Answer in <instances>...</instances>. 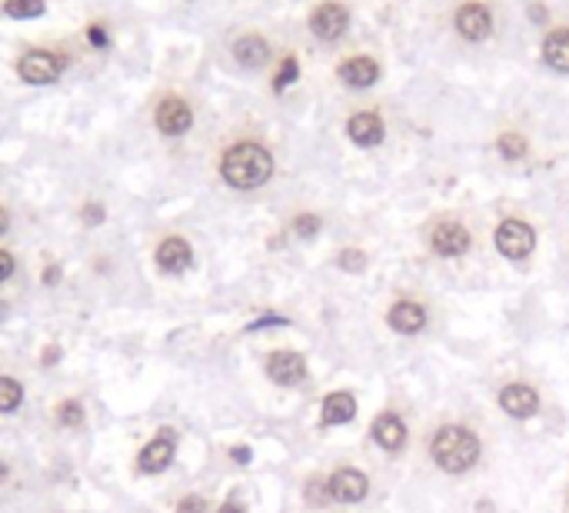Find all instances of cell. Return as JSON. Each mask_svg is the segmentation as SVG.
I'll return each instance as SVG.
<instances>
[{"mask_svg":"<svg viewBox=\"0 0 569 513\" xmlns=\"http://www.w3.org/2000/svg\"><path fill=\"white\" fill-rule=\"evenodd\" d=\"M479 437L470 427H460V423H446L433 433L430 440V456L433 464L440 466L443 474H466L479 464Z\"/></svg>","mask_w":569,"mask_h":513,"instance_id":"obj_1","label":"cell"},{"mask_svg":"<svg viewBox=\"0 0 569 513\" xmlns=\"http://www.w3.org/2000/svg\"><path fill=\"white\" fill-rule=\"evenodd\" d=\"M220 174L223 180L237 190H254V187L267 184L270 174H273V157H270L267 147L260 143H237L223 153L220 161Z\"/></svg>","mask_w":569,"mask_h":513,"instance_id":"obj_2","label":"cell"},{"mask_svg":"<svg viewBox=\"0 0 569 513\" xmlns=\"http://www.w3.org/2000/svg\"><path fill=\"white\" fill-rule=\"evenodd\" d=\"M533 247H536V233L526 221L510 217V221H503L500 227H496V250H500L506 260H526V256L533 254Z\"/></svg>","mask_w":569,"mask_h":513,"instance_id":"obj_3","label":"cell"},{"mask_svg":"<svg viewBox=\"0 0 569 513\" xmlns=\"http://www.w3.org/2000/svg\"><path fill=\"white\" fill-rule=\"evenodd\" d=\"M326 487H330V500L360 503L370 493V477L363 470H357V466H340L337 474L326 480Z\"/></svg>","mask_w":569,"mask_h":513,"instance_id":"obj_4","label":"cell"},{"mask_svg":"<svg viewBox=\"0 0 569 513\" xmlns=\"http://www.w3.org/2000/svg\"><path fill=\"white\" fill-rule=\"evenodd\" d=\"M267 377L280 387H297L306 377V361L297 350H273L267 357Z\"/></svg>","mask_w":569,"mask_h":513,"instance_id":"obj_5","label":"cell"},{"mask_svg":"<svg viewBox=\"0 0 569 513\" xmlns=\"http://www.w3.org/2000/svg\"><path fill=\"white\" fill-rule=\"evenodd\" d=\"M60 70H64V57H57V54H47V50H30V54H23L21 64H17V74H21L27 83L57 81Z\"/></svg>","mask_w":569,"mask_h":513,"instance_id":"obj_6","label":"cell"},{"mask_svg":"<svg viewBox=\"0 0 569 513\" xmlns=\"http://www.w3.org/2000/svg\"><path fill=\"white\" fill-rule=\"evenodd\" d=\"M370 437H373V443H376V447H384L386 454H400V450L407 447V423H403V417H400V413H393V410H384L380 417L373 420Z\"/></svg>","mask_w":569,"mask_h":513,"instance_id":"obj_7","label":"cell"},{"mask_svg":"<svg viewBox=\"0 0 569 513\" xmlns=\"http://www.w3.org/2000/svg\"><path fill=\"white\" fill-rule=\"evenodd\" d=\"M174 454H177V433L170 430V427H163V430L140 450V470H143V474H160V470L170 466Z\"/></svg>","mask_w":569,"mask_h":513,"instance_id":"obj_8","label":"cell"},{"mask_svg":"<svg viewBox=\"0 0 569 513\" xmlns=\"http://www.w3.org/2000/svg\"><path fill=\"white\" fill-rule=\"evenodd\" d=\"M153 120H157L160 134H167V137H180V134H186L190 124H194V110H190V104L180 100V97H163Z\"/></svg>","mask_w":569,"mask_h":513,"instance_id":"obj_9","label":"cell"},{"mask_svg":"<svg viewBox=\"0 0 569 513\" xmlns=\"http://www.w3.org/2000/svg\"><path fill=\"white\" fill-rule=\"evenodd\" d=\"M430 247H433V254H440V256H463L466 250H470V230L456 221H443L433 227Z\"/></svg>","mask_w":569,"mask_h":513,"instance_id":"obj_10","label":"cell"},{"mask_svg":"<svg viewBox=\"0 0 569 513\" xmlns=\"http://www.w3.org/2000/svg\"><path fill=\"white\" fill-rule=\"evenodd\" d=\"M500 410L516 420H530L539 410V394L530 384H506L500 390Z\"/></svg>","mask_w":569,"mask_h":513,"instance_id":"obj_11","label":"cell"},{"mask_svg":"<svg viewBox=\"0 0 569 513\" xmlns=\"http://www.w3.org/2000/svg\"><path fill=\"white\" fill-rule=\"evenodd\" d=\"M386 324L393 326L396 334H419L427 326V307L417 300H396L386 314Z\"/></svg>","mask_w":569,"mask_h":513,"instance_id":"obj_12","label":"cell"},{"mask_svg":"<svg viewBox=\"0 0 569 513\" xmlns=\"http://www.w3.org/2000/svg\"><path fill=\"white\" fill-rule=\"evenodd\" d=\"M347 11L340 7V4H320L314 11V17H310V30H314L320 40H337L343 30H347Z\"/></svg>","mask_w":569,"mask_h":513,"instance_id":"obj_13","label":"cell"},{"mask_svg":"<svg viewBox=\"0 0 569 513\" xmlns=\"http://www.w3.org/2000/svg\"><path fill=\"white\" fill-rule=\"evenodd\" d=\"M456 30L466 37V40H483L493 30V17L483 4H463L456 11Z\"/></svg>","mask_w":569,"mask_h":513,"instance_id":"obj_14","label":"cell"},{"mask_svg":"<svg viewBox=\"0 0 569 513\" xmlns=\"http://www.w3.org/2000/svg\"><path fill=\"white\" fill-rule=\"evenodd\" d=\"M190 264H194V250H190L184 237H167L157 247V267L167 270V274H184Z\"/></svg>","mask_w":569,"mask_h":513,"instance_id":"obj_15","label":"cell"},{"mask_svg":"<svg viewBox=\"0 0 569 513\" xmlns=\"http://www.w3.org/2000/svg\"><path fill=\"white\" fill-rule=\"evenodd\" d=\"M376 77H380V67L370 57H349L340 64V81L347 87H373Z\"/></svg>","mask_w":569,"mask_h":513,"instance_id":"obj_16","label":"cell"},{"mask_svg":"<svg viewBox=\"0 0 569 513\" xmlns=\"http://www.w3.org/2000/svg\"><path fill=\"white\" fill-rule=\"evenodd\" d=\"M357 417V396L349 390H337L323 400V423L326 427H343Z\"/></svg>","mask_w":569,"mask_h":513,"instance_id":"obj_17","label":"cell"},{"mask_svg":"<svg viewBox=\"0 0 569 513\" xmlns=\"http://www.w3.org/2000/svg\"><path fill=\"white\" fill-rule=\"evenodd\" d=\"M349 140L360 143V147H376L384 140V120L376 114H353L349 117Z\"/></svg>","mask_w":569,"mask_h":513,"instance_id":"obj_18","label":"cell"},{"mask_svg":"<svg viewBox=\"0 0 569 513\" xmlns=\"http://www.w3.org/2000/svg\"><path fill=\"white\" fill-rule=\"evenodd\" d=\"M233 57L240 60L244 67H263L267 57H270V47H267L263 37H256V34L240 37V40L233 44Z\"/></svg>","mask_w":569,"mask_h":513,"instance_id":"obj_19","label":"cell"},{"mask_svg":"<svg viewBox=\"0 0 569 513\" xmlns=\"http://www.w3.org/2000/svg\"><path fill=\"white\" fill-rule=\"evenodd\" d=\"M543 57H547L549 67L569 70V30H556V34L547 37V44H543Z\"/></svg>","mask_w":569,"mask_h":513,"instance_id":"obj_20","label":"cell"},{"mask_svg":"<svg viewBox=\"0 0 569 513\" xmlns=\"http://www.w3.org/2000/svg\"><path fill=\"white\" fill-rule=\"evenodd\" d=\"M23 404V387L13 377H0V413H13Z\"/></svg>","mask_w":569,"mask_h":513,"instance_id":"obj_21","label":"cell"},{"mask_svg":"<svg viewBox=\"0 0 569 513\" xmlns=\"http://www.w3.org/2000/svg\"><path fill=\"white\" fill-rule=\"evenodd\" d=\"M4 11L11 13V17L30 21V17H40V13H44V0H4Z\"/></svg>","mask_w":569,"mask_h":513,"instance_id":"obj_22","label":"cell"},{"mask_svg":"<svg viewBox=\"0 0 569 513\" xmlns=\"http://www.w3.org/2000/svg\"><path fill=\"white\" fill-rule=\"evenodd\" d=\"M496 147H500V153L506 161H520V157H526V140L520 137V134H503V137L496 140Z\"/></svg>","mask_w":569,"mask_h":513,"instance_id":"obj_23","label":"cell"},{"mask_svg":"<svg viewBox=\"0 0 569 513\" xmlns=\"http://www.w3.org/2000/svg\"><path fill=\"white\" fill-rule=\"evenodd\" d=\"M57 423L60 427H81L83 423V407L77 400H64L57 407Z\"/></svg>","mask_w":569,"mask_h":513,"instance_id":"obj_24","label":"cell"},{"mask_svg":"<svg viewBox=\"0 0 569 513\" xmlns=\"http://www.w3.org/2000/svg\"><path fill=\"white\" fill-rule=\"evenodd\" d=\"M337 264L347 270V274H360V270L366 267V254H363V250H353V247H347V250L337 256Z\"/></svg>","mask_w":569,"mask_h":513,"instance_id":"obj_25","label":"cell"},{"mask_svg":"<svg viewBox=\"0 0 569 513\" xmlns=\"http://www.w3.org/2000/svg\"><path fill=\"white\" fill-rule=\"evenodd\" d=\"M326 500H330V487H326L320 477H314L310 483H306V503H314V507H323Z\"/></svg>","mask_w":569,"mask_h":513,"instance_id":"obj_26","label":"cell"},{"mask_svg":"<svg viewBox=\"0 0 569 513\" xmlns=\"http://www.w3.org/2000/svg\"><path fill=\"white\" fill-rule=\"evenodd\" d=\"M297 74H300V67H297V57H287L283 60V67H280L277 81H273V91H283L287 83L297 81Z\"/></svg>","mask_w":569,"mask_h":513,"instance_id":"obj_27","label":"cell"},{"mask_svg":"<svg viewBox=\"0 0 569 513\" xmlns=\"http://www.w3.org/2000/svg\"><path fill=\"white\" fill-rule=\"evenodd\" d=\"M293 230L300 233V237H314V233L320 230V217H314V213H303V217H297V221H293Z\"/></svg>","mask_w":569,"mask_h":513,"instance_id":"obj_28","label":"cell"},{"mask_svg":"<svg viewBox=\"0 0 569 513\" xmlns=\"http://www.w3.org/2000/svg\"><path fill=\"white\" fill-rule=\"evenodd\" d=\"M177 513H207V500L197 497V493H190V497H184V500L177 503Z\"/></svg>","mask_w":569,"mask_h":513,"instance_id":"obj_29","label":"cell"},{"mask_svg":"<svg viewBox=\"0 0 569 513\" xmlns=\"http://www.w3.org/2000/svg\"><path fill=\"white\" fill-rule=\"evenodd\" d=\"M83 221L91 223V227L93 223H100L104 221V207H100V204H87V207H83Z\"/></svg>","mask_w":569,"mask_h":513,"instance_id":"obj_30","label":"cell"},{"mask_svg":"<svg viewBox=\"0 0 569 513\" xmlns=\"http://www.w3.org/2000/svg\"><path fill=\"white\" fill-rule=\"evenodd\" d=\"M13 274V256L7 254V250H0V283Z\"/></svg>","mask_w":569,"mask_h":513,"instance_id":"obj_31","label":"cell"},{"mask_svg":"<svg viewBox=\"0 0 569 513\" xmlns=\"http://www.w3.org/2000/svg\"><path fill=\"white\" fill-rule=\"evenodd\" d=\"M87 37H91L93 47H107V34H104V27H100V23H93L91 30H87Z\"/></svg>","mask_w":569,"mask_h":513,"instance_id":"obj_32","label":"cell"},{"mask_svg":"<svg viewBox=\"0 0 569 513\" xmlns=\"http://www.w3.org/2000/svg\"><path fill=\"white\" fill-rule=\"evenodd\" d=\"M273 324H287V320H283V317H273V314H267V317H260V320H256V324H250V330H260V326H273Z\"/></svg>","mask_w":569,"mask_h":513,"instance_id":"obj_33","label":"cell"},{"mask_svg":"<svg viewBox=\"0 0 569 513\" xmlns=\"http://www.w3.org/2000/svg\"><path fill=\"white\" fill-rule=\"evenodd\" d=\"M230 456L237 460V464H250V447H233Z\"/></svg>","mask_w":569,"mask_h":513,"instance_id":"obj_34","label":"cell"},{"mask_svg":"<svg viewBox=\"0 0 569 513\" xmlns=\"http://www.w3.org/2000/svg\"><path fill=\"white\" fill-rule=\"evenodd\" d=\"M217 513H246V510H244V507H240V503H237V500H227Z\"/></svg>","mask_w":569,"mask_h":513,"instance_id":"obj_35","label":"cell"},{"mask_svg":"<svg viewBox=\"0 0 569 513\" xmlns=\"http://www.w3.org/2000/svg\"><path fill=\"white\" fill-rule=\"evenodd\" d=\"M7 227H11V213L0 207V233H7Z\"/></svg>","mask_w":569,"mask_h":513,"instance_id":"obj_36","label":"cell"},{"mask_svg":"<svg viewBox=\"0 0 569 513\" xmlns=\"http://www.w3.org/2000/svg\"><path fill=\"white\" fill-rule=\"evenodd\" d=\"M7 474H11V470H7V464H4V460H0V483H4V480H7Z\"/></svg>","mask_w":569,"mask_h":513,"instance_id":"obj_37","label":"cell"}]
</instances>
